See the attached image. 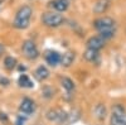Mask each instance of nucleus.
<instances>
[{
	"instance_id": "8",
	"label": "nucleus",
	"mask_w": 126,
	"mask_h": 125,
	"mask_svg": "<svg viewBox=\"0 0 126 125\" xmlns=\"http://www.w3.org/2000/svg\"><path fill=\"white\" fill-rule=\"evenodd\" d=\"M50 8H53L56 12L62 13V12H66L69 6V0H52V1L48 3Z\"/></svg>"
},
{
	"instance_id": "7",
	"label": "nucleus",
	"mask_w": 126,
	"mask_h": 125,
	"mask_svg": "<svg viewBox=\"0 0 126 125\" xmlns=\"http://www.w3.org/2000/svg\"><path fill=\"white\" fill-rule=\"evenodd\" d=\"M105 40L102 37L100 36H94V37H91L88 40H87V47L91 48V49H94V51H100L101 48L105 47Z\"/></svg>"
},
{
	"instance_id": "2",
	"label": "nucleus",
	"mask_w": 126,
	"mask_h": 125,
	"mask_svg": "<svg viewBox=\"0 0 126 125\" xmlns=\"http://www.w3.org/2000/svg\"><path fill=\"white\" fill-rule=\"evenodd\" d=\"M32 14H33V10H32L30 6H28V5L22 6L16 12V14H15L13 25L15 28H18V29H25V28H28L29 23H30Z\"/></svg>"
},
{
	"instance_id": "13",
	"label": "nucleus",
	"mask_w": 126,
	"mask_h": 125,
	"mask_svg": "<svg viewBox=\"0 0 126 125\" xmlns=\"http://www.w3.org/2000/svg\"><path fill=\"white\" fill-rule=\"evenodd\" d=\"M85 58L88 61V62H94L97 58H98V51H94V49H91V48H87V51L85 52Z\"/></svg>"
},
{
	"instance_id": "21",
	"label": "nucleus",
	"mask_w": 126,
	"mask_h": 125,
	"mask_svg": "<svg viewBox=\"0 0 126 125\" xmlns=\"http://www.w3.org/2000/svg\"><path fill=\"white\" fill-rule=\"evenodd\" d=\"M0 82H1V83H5V85H8V83H9V81H8L6 78H0Z\"/></svg>"
},
{
	"instance_id": "16",
	"label": "nucleus",
	"mask_w": 126,
	"mask_h": 125,
	"mask_svg": "<svg viewBox=\"0 0 126 125\" xmlns=\"http://www.w3.org/2000/svg\"><path fill=\"white\" fill-rule=\"evenodd\" d=\"M18 82H19V85L22 86V87H32V86H33V83H32L30 78L27 75H22V76L19 77Z\"/></svg>"
},
{
	"instance_id": "19",
	"label": "nucleus",
	"mask_w": 126,
	"mask_h": 125,
	"mask_svg": "<svg viewBox=\"0 0 126 125\" xmlns=\"http://www.w3.org/2000/svg\"><path fill=\"white\" fill-rule=\"evenodd\" d=\"M4 65H5V68L6 70H13L16 66V59L13 58V57H6L4 59Z\"/></svg>"
},
{
	"instance_id": "9",
	"label": "nucleus",
	"mask_w": 126,
	"mask_h": 125,
	"mask_svg": "<svg viewBox=\"0 0 126 125\" xmlns=\"http://www.w3.org/2000/svg\"><path fill=\"white\" fill-rule=\"evenodd\" d=\"M46 61L48 62V65L50 66H57L61 63L62 61V56L56 51H48L46 53Z\"/></svg>"
},
{
	"instance_id": "17",
	"label": "nucleus",
	"mask_w": 126,
	"mask_h": 125,
	"mask_svg": "<svg viewBox=\"0 0 126 125\" xmlns=\"http://www.w3.org/2000/svg\"><path fill=\"white\" fill-rule=\"evenodd\" d=\"M112 114L113 115H119V116H126V111H125V107L120 104H116L113 105L112 107Z\"/></svg>"
},
{
	"instance_id": "20",
	"label": "nucleus",
	"mask_w": 126,
	"mask_h": 125,
	"mask_svg": "<svg viewBox=\"0 0 126 125\" xmlns=\"http://www.w3.org/2000/svg\"><path fill=\"white\" fill-rule=\"evenodd\" d=\"M4 51H5V48H4V46L3 44H0V57L3 56V53H4Z\"/></svg>"
},
{
	"instance_id": "12",
	"label": "nucleus",
	"mask_w": 126,
	"mask_h": 125,
	"mask_svg": "<svg viewBox=\"0 0 126 125\" xmlns=\"http://www.w3.org/2000/svg\"><path fill=\"white\" fill-rule=\"evenodd\" d=\"M73 61H75V53H72V52H67V53H64L62 56L61 63H62V66H64V67H69L73 63Z\"/></svg>"
},
{
	"instance_id": "14",
	"label": "nucleus",
	"mask_w": 126,
	"mask_h": 125,
	"mask_svg": "<svg viewBox=\"0 0 126 125\" xmlns=\"http://www.w3.org/2000/svg\"><path fill=\"white\" fill-rule=\"evenodd\" d=\"M62 86L67 92H71V91L75 90V83H73V81L71 78H67V77L62 78Z\"/></svg>"
},
{
	"instance_id": "15",
	"label": "nucleus",
	"mask_w": 126,
	"mask_h": 125,
	"mask_svg": "<svg viewBox=\"0 0 126 125\" xmlns=\"http://www.w3.org/2000/svg\"><path fill=\"white\" fill-rule=\"evenodd\" d=\"M110 124L111 125H126V116H119V115H113L112 114Z\"/></svg>"
},
{
	"instance_id": "5",
	"label": "nucleus",
	"mask_w": 126,
	"mask_h": 125,
	"mask_svg": "<svg viewBox=\"0 0 126 125\" xmlns=\"http://www.w3.org/2000/svg\"><path fill=\"white\" fill-rule=\"evenodd\" d=\"M67 112L63 111L62 109H50L47 112V119L49 121H56V123H63L67 119Z\"/></svg>"
},
{
	"instance_id": "18",
	"label": "nucleus",
	"mask_w": 126,
	"mask_h": 125,
	"mask_svg": "<svg viewBox=\"0 0 126 125\" xmlns=\"http://www.w3.org/2000/svg\"><path fill=\"white\" fill-rule=\"evenodd\" d=\"M94 112H96V115L100 120H103L106 118V109H105L103 105H97V107L94 109Z\"/></svg>"
},
{
	"instance_id": "3",
	"label": "nucleus",
	"mask_w": 126,
	"mask_h": 125,
	"mask_svg": "<svg viewBox=\"0 0 126 125\" xmlns=\"http://www.w3.org/2000/svg\"><path fill=\"white\" fill-rule=\"evenodd\" d=\"M42 22L47 27L56 28V27H59L61 24H63L64 19H63V15L59 14L58 12H47L42 15Z\"/></svg>"
},
{
	"instance_id": "6",
	"label": "nucleus",
	"mask_w": 126,
	"mask_h": 125,
	"mask_svg": "<svg viewBox=\"0 0 126 125\" xmlns=\"http://www.w3.org/2000/svg\"><path fill=\"white\" fill-rule=\"evenodd\" d=\"M19 110H20V112L25 114V115H29V114L34 112V110H35V104H34L33 100H30V99L25 97L22 102H20Z\"/></svg>"
},
{
	"instance_id": "22",
	"label": "nucleus",
	"mask_w": 126,
	"mask_h": 125,
	"mask_svg": "<svg viewBox=\"0 0 126 125\" xmlns=\"http://www.w3.org/2000/svg\"><path fill=\"white\" fill-rule=\"evenodd\" d=\"M3 1H4V0H0V4H3Z\"/></svg>"
},
{
	"instance_id": "10",
	"label": "nucleus",
	"mask_w": 126,
	"mask_h": 125,
	"mask_svg": "<svg viewBox=\"0 0 126 125\" xmlns=\"http://www.w3.org/2000/svg\"><path fill=\"white\" fill-rule=\"evenodd\" d=\"M34 76H35L37 80L43 81V80H46V78L49 77V71H48L47 67H44V66H39V67L35 70V72H34Z\"/></svg>"
},
{
	"instance_id": "11",
	"label": "nucleus",
	"mask_w": 126,
	"mask_h": 125,
	"mask_svg": "<svg viewBox=\"0 0 126 125\" xmlns=\"http://www.w3.org/2000/svg\"><path fill=\"white\" fill-rule=\"evenodd\" d=\"M109 5H110L109 0H98V1L94 4V6H93V12H96L98 14H102V13H105L107 10Z\"/></svg>"
},
{
	"instance_id": "1",
	"label": "nucleus",
	"mask_w": 126,
	"mask_h": 125,
	"mask_svg": "<svg viewBox=\"0 0 126 125\" xmlns=\"http://www.w3.org/2000/svg\"><path fill=\"white\" fill-rule=\"evenodd\" d=\"M93 27L100 32V37L105 40L110 39L115 36V20L110 17H101L93 22Z\"/></svg>"
},
{
	"instance_id": "4",
	"label": "nucleus",
	"mask_w": 126,
	"mask_h": 125,
	"mask_svg": "<svg viewBox=\"0 0 126 125\" xmlns=\"http://www.w3.org/2000/svg\"><path fill=\"white\" fill-rule=\"evenodd\" d=\"M22 49H23V54L28 59H35L39 56V51L33 40H25L23 43Z\"/></svg>"
}]
</instances>
